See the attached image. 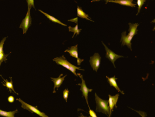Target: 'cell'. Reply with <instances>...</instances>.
<instances>
[{
  "instance_id": "ba28073f",
  "label": "cell",
  "mask_w": 155,
  "mask_h": 117,
  "mask_svg": "<svg viewBox=\"0 0 155 117\" xmlns=\"http://www.w3.org/2000/svg\"><path fill=\"white\" fill-rule=\"evenodd\" d=\"M133 37L130 35H126V32H124L122 33V37H121V42H122V46L126 45L132 51V44L131 41L133 39Z\"/></svg>"
},
{
  "instance_id": "e0dca14e",
  "label": "cell",
  "mask_w": 155,
  "mask_h": 117,
  "mask_svg": "<svg viewBox=\"0 0 155 117\" xmlns=\"http://www.w3.org/2000/svg\"><path fill=\"white\" fill-rule=\"evenodd\" d=\"M18 111L17 109L14 110L13 111H3V110L0 109V116L4 117H15V115L18 113Z\"/></svg>"
},
{
  "instance_id": "ffe728a7",
  "label": "cell",
  "mask_w": 155,
  "mask_h": 117,
  "mask_svg": "<svg viewBox=\"0 0 155 117\" xmlns=\"http://www.w3.org/2000/svg\"><path fill=\"white\" fill-rule=\"evenodd\" d=\"M10 54H8L5 55L4 53H0V66H1V64L3 62H5L6 63V61L7 60V57L8 55Z\"/></svg>"
},
{
  "instance_id": "ac0fdd59",
  "label": "cell",
  "mask_w": 155,
  "mask_h": 117,
  "mask_svg": "<svg viewBox=\"0 0 155 117\" xmlns=\"http://www.w3.org/2000/svg\"><path fill=\"white\" fill-rule=\"evenodd\" d=\"M39 11L40 12L45 15L46 16L49 20H51L52 22H53L54 23H57L60 24L61 25H64V26H67V25H66L64 24L63 23H62L61 21H59L58 19L56 18H54L53 16H51V15H50L44 12H43L41 10H39Z\"/></svg>"
},
{
  "instance_id": "603a6c76",
  "label": "cell",
  "mask_w": 155,
  "mask_h": 117,
  "mask_svg": "<svg viewBox=\"0 0 155 117\" xmlns=\"http://www.w3.org/2000/svg\"><path fill=\"white\" fill-rule=\"evenodd\" d=\"M6 37H5L0 42V53H3V46L6 40Z\"/></svg>"
},
{
  "instance_id": "44dd1931",
  "label": "cell",
  "mask_w": 155,
  "mask_h": 117,
  "mask_svg": "<svg viewBox=\"0 0 155 117\" xmlns=\"http://www.w3.org/2000/svg\"><path fill=\"white\" fill-rule=\"evenodd\" d=\"M146 1V0H137V4L138 5V12H137V15L140 13L141 8H142V6H143L145 2Z\"/></svg>"
},
{
  "instance_id": "d4e9b609",
  "label": "cell",
  "mask_w": 155,
  "mask_h": 117,
  "mask_svg": "<svg viewBox=\"0 0 155 117\" xmlns=\"http://www.w3.org/2000/svg\"><path fill=\"white\" fill-rule=\"evenodd\" d=\"M89 113L90 117H97L96 114L95 112L93 111V110H91L90 109H89Z\"/></svg>"
},
{
  "instance_id": "8992f818",
  "label": "cell",
  "mask_w": 155,
  "mask_h": 117,
  "mask_svg": "<svg viewBox=\"0 0 155 117\" xmlns=\"http://www.w3.org/2000/svg\"><path fill=\"white\" fill-rule=\"evenodd\" d=\"M102 43H103V45L104 46L105 48L106 52V57L109 60H110V61L112 62V63H113V65H114V66L115 68L116 67L114 64L115 61L117 59H118L124 57V56L116 54L114 52H112L111 50L108 49V48L107 47L106 45L103 43V42H102Z\"/></svg>"
},
{
  "instance_id": "83f0119b",
  "label": "cell",
  "mask_w": 155,
  "mask_h": 117,
  "mask_svg": "<svg viewBox=\"0 0 155 117\" xmlns=\"http://www.w3.org/2000/svg\"><path fill=\"white\" fill-rule=\"evenodd\" d=\"M86 117V116H84V115H83V114H80V116L79 117Z\"/></svg>"
},
{
  "instance_id": "7402d4cb",
  "label": "cell",
  "mask_w": 155,
  "mask_h": 117,
  "mask_svg": "<svg viewBox=\"0 0 155 117\" xmlns=\"http://www.w3.org/2000/svg\"><path fill=\"white\" fill-rule=\"evenodd\" d=\"M63 97L64 99H65L66 102H67V99H68V96H69V91L67 89H64V90L63 92Z\"/></svg>"
},
{
  "instance_id": "cb8c5ba5",
  "label": "cell",
  "mask_w": 155,
  "mask_h": 117,
  "mask_svg": "<svg viewBox=\"0 0 155 117\" xmlns=\"http://www.w3.org/2000/svg\"><path fill=\"white\" fill-rule=\"evenodd\" d=\"M26 2H27V3H28V6L33 7L35 9L34 5V2L33 0H32V1H28V0H27V1H26Z\"/></svg>"
},
{
  "instance_id": "d6986e66",
  "label": "cell",
  "mask_w": 155,
  "mask_h": 117,
  "mask_svg": "<svg viewBox=\"0 0 155 117\" xmlns=\"http://www.w3.org/2000/svg\"><path fill=\"white\" fill-rule=\"evenodd\" d=\"M69 32H74V35L73 36V38L74 37V35L75 34L78 35L80 33L82 29H78V25H76V26L74 27H72L71 26H69Z\"/></svg>"
},
{
  "instance_id": "52a82bcc",
  "label": "cell",
  "mask_w": 155,
  "mask_h": 117,
  "mask_svg": "<svg viewBox=\"0 0 155 117\" xmlns=\"http://www.w3.org/2000/svg\"><path fill=\"white\" fill-rule=\"evenodd\" d=\"M109 99H108V104H109V110H110V117H111L112 112L114 111V107L116 108H117V103L118 101L119 95L117 94L115 95L112 96L111 95H108Z\"/></svg>"
},
{
  "instance_id": "3957f363",
  "label": "cell",
  "mask_w": 155,
  "mask_h": 117,
  "mask_svg": "<svg viewBox=\"0 0 155 117\" xmlns=\"http://www.w3.org/2000/svg\"><path fill=\"white\" fill-rule=\"evenodd\" d=\"M28 12L26 14V16L22 21L20 26V28L22 29L24 34L26 33L31 24L32 20L30 11L32 7L31 6H28Z\"/></svg>"
},
{
  "instance_id": "5bb4252c",
  "label": "cell",
  "mask_w": 155,
  "mask_h": 117,
  "mask_svg": "<svg viewBox=\"0 0 155 117\" xmlns=\"http://www.w3.org/2000/svg\"><path fill=\"white\" fill-rule=\"evenodd\" d=\"M1 76L2 77V79H3L4 82H5V84H3V85L4 86H5L6 87L7 89H9V92H12V91H13L14 93H15L16 95H19L18 93H17L15 92V90L14 88L13 85V81L12 80V78L10 77V79H11V81H10V82H9L7 79H3V78L2 77V76L1 75Z\"/></svg>"
},
{
  "instance_id": "9a60e30c",
  "label": "cell",
  "mask_w": 155,
  "mask_h": 117,
  "mask_svg": "<svg viewBox=\"0 0 155 117\" xmlns=\"http://www.w3.org/2000/svg\"><path fill=\"white\" fill-rule=\"evenodd\" d=\"M129 28L128 31H129V32L128 35L133 37L137 34V32H138L137 28L139 24L138 23L132 24L131 23H129Z\"/></svg>"
},
{
  "instance_id": "4316f807",
  "label": "cell",
  "mask_w": 155,
  "mask_h": 117,
  "mask_svg": "<svg viewBox=\"0 0 155 117\" xmlns=\"http://www.w3.org/2000/svg\"><path fill=\"white\" fill-rule=\"evenodd\" d=\"M151 23H155V19H154L153 20V21H152V22H151ZM155 30V26L154 27V28L153 30V31H154Z\"/></svg>"
},
{
  "instance_id": "6da1fadb",
  "label": "cell",
  "mask_w": 155,
  "mask_h": 117,
  "mask_svg": "<svg viewBox=\"0 0 155 117\" xmlns=\"http://www.w3.org/2000/svg\"><path fill=\"white\" fill-rule=\"evenodd\" d=\"M96 103V111L97 112H101L105 115L110 117V110L108 106V100H103L95 94Z\"/></svg>"
},
{
  "instance_id": "484cf974",
  "label": "cell",
  "mask_w": 155,
  "mask_h": 117,
  "mask_svg": "<svg viewBox=\"0 0 155 117\" xmlns=\"http://www.w3.org/2000/svg\"><path fill=\"white\" fill-rule=\"evenodd\" d=\"M15 101L14 97L13 96H10L8 98V101L10 103H13Z\"/></svg>"
},
{
  "instance_id": "8fae6325",
  "label": "cell",
  "mask_w": 155,
  "mask_h": 117,
  "mask_svg": "<svg viewBox=\"0 0 155 117\" xmlns=\"http://www.w3.org/2000/svg\"><path fill=\"white\" fill-rule=\"evenodd\" d=\"M63 75V74H61L59 77L58 78H52L51 77V79L52 80L53 82L54 83V91L53 93H55L56 92L55 91V89L57 88L58 89L61 85L63 83L64 81V79H65V77L67 76V75H65L63 77H61Z\"/></svg>"
},
{
  "instance_id": "277c9868",
  "label": "cell",
  "mask_w": 155,
  "mask_h": 117,
  "mask_svg": "<svg viewBox=\"0 0 155 117\" xmlns=\"http://www.w3.org/2000/svg\"><path fill=\"white\" fill-rule=\"evenodd\" d=\"M77 75L78 76L80 77L81 80H82V83L81 84H78V85L81 86L80 90L82 92L83 96L84 97L86 101V103L87 104L88 108H89V109H90L89 105H88V94L89 92H91V91H93V89H89L87 87L86 85L85 81L83 79L82 75H81L79 73Z\"/></svg>"
},
{
  "instance_id": "9c48e42d",
  "label": "cell",
  "mask_w": 155,
  "mask_h": 117,
  "mask_svg": "<svg viewBox=\"0 0 155 117\" xmlns=\"http://www.w3.org/2000/svg\"><path fill=\"white\" fill-rule=\"evenodd\" d=\"M53 61H55L57 65H61L68 69V70H70V68H71L70 66L71 64L66 60L64 55H62L60 57H56L53 59Z\"/></svg>"
},
{
  "instance_id": "2e32d148",
  "label": "cell",
  "mask_w": 155,
  "mask_h": 117,
  "mask_svg": "<svg viewBox=\"0 0 155 117\" xmlns=\"http://www.w3.org/2000/svg\"><path fill=\"white\" fill-rule=\"evenodd\" d=\"M77 15L78 17L83 18V19H85L88 21L94 22L89 18L88 15L86 14L84 12L82 8L78 6L77 7Z\"/></svg>"
},
{
  "instance_id": "7a4b0ae2",
  "label": "cell",
  "mask_w": 155,
  "mask_h": 117,
  "mask_svg": "<svg viewBox=\"0 0 155 117\" xmlns=\"http://www.w3.org/2000/svg\"><path fill=\"white\" fill-rule=\"evenodd\" d=\"M16 100L19 101L21 104V107L23 109L28 110V111H30L31 113H35V114H37V115H38L40 116L41 117H49L45 113L40 111L38 109L37 106H33L29 105V104H27V103L25 102L24 101H23L21 99H17Z\"/></svg>"
},
{
  "instance_id": "4fadbf2b",
  "label": "cell",
  "mask_w": 155,
  "mask_h": 117,
  "mask_svg": "<svg viewBox=\"0 0 155 117\" xmlns=\"http://www.w3.org/2000/svg\"><path fill=\"white\" fill-rule=\"evenodd\" d=\"M106 78L108 80V83H109V85H110L111 86L114 87L117 91L119 92H120L121 94L123 95H124V91H122L121 89L119 88V87L117 85V83L116 80L117 79V78H116L115 76H114L113 77L109 78L107 76Z\"/></svg>"
},
{
  "instance_id": "5b68a950",
  "label": "cell",
  "mask_w": 155,
  "mask_h": 117,
  "mask_svg": "<svg viewBox=\"0 0 155 117\" xmlns=\"http://www.w3.org/2000/svg\"><path fill=\"white\" fill-rule=\"evenodd\" d=\"M101 58L98 53H95L94 55L90 58V63L93 70L97 72L100 67Z\"/></svg>"
},
{
  "instance_id": "7c38bea8",
  "label": "cell",
  "mask_w": 155,
  "mask_h": 117,
  "mask_svg": "<svg viewBox=\"0 0 155 117\" xmlns=\"http://www.w3.org/2000/svg\"><path fill=\"white\" fill-rule=\"evenodd\" d=\"M106 3L113 2L115 3L119 4L121 5H125V6H130L132 7H135L136 6L135 4L133 3V0H107L105 1Z\"/></svg>"
},
{
  "instance_id": "30bf717a",
  "label": "cell",
  "mask_w": 155,
  "mask_h": 117,
  "mask_svg": "<svg viewBox=\"0 0 155 117\" xmlns=\"http://www.w3.org/2000/svg\"><path fill=\"white\" fill-rule=\"evenodd\" d=\"M65 52H68L70 54V55L74 57L77 59L78 65H80L81 63L84 61V59H81L78 57V45L74 46H72L71 47V49H68L65 50Z\"/></svg>"
}]
</instances>
